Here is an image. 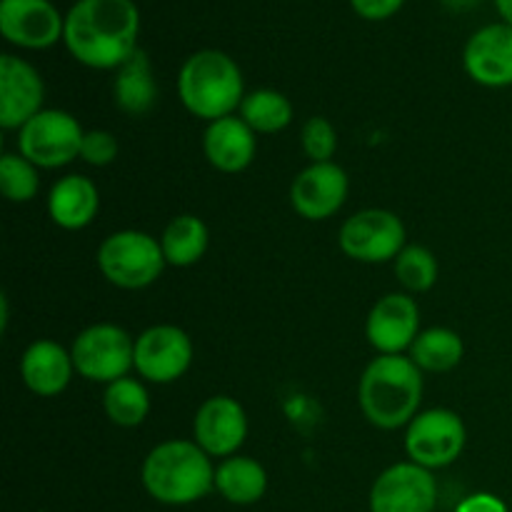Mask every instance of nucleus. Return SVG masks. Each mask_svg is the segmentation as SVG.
Here are the masks:
<instances>
[{
	"label": "nucleus",
	"mask_w": 512,
	"mask_h": 512,
	"mask_svg": "<svg viewBox=\"0 0 512 512\" xmlns=\"http://www.w3.org/2000/svg\"><path fill=\"white\" fill-rule=\"evenodd\" d=\"M215 490L233 505H253L268 490V473L255 458L233 455L215 468Z\"/></svg>",
	"instance_id": "obj_22"
},
{
	"label": "nucleus",
	"mask_w": 512,
	"mask_h": 512,
	"mask_svg": "<svg viewBox=\"0 0 512 512\" xmlns=\"http://www.w3.org/2000/svg\"><path fill=\"white\" fill-rule=\"evenodd\" d=\"M118 138L108 130H88L80 148V160H85L93 168H105L118 158Z\"/></svg>",
	"instance_id": "obj_30"
},
{
	"label": "nucleus",
	"mask_w": 512,
	"mask_h": 512,
	"mask_svg": "<svg viewBox=\"0 0 512 512\" xmlns=\"http://www.w3.org/2000/svg\"><path fill=\"white\" fill-rule=\"evenodd\" d=\"M465 355L463 338L450 328H428L415 338L408 358L425 373H448Z\"/></svg>",
	"instance_id": "obj_24"
},
{
	"label": "nucleus",
	"mask_w": 512,
	"mask_h": 512,
	"mask_svg": "<svg viewBox=\"0 0 512 512\" xmlns=\"http://www.w3.org/2000/svg\"><path fill=\"white\" fill-rule=\"evenodd\" d=\"M113 100L125 115L143 118L155 108L158 100V85H155L153 63H150L145 50H135L133 58L125 60L115 70L113 80Z\"/></svg>",
	"instance_id": "obj_21"
},
{
	"label": "nucleus",
	"mask_w": 512,
	"mask_h": 512,
	"mask_svg": "<svg viewBox=\"0 0 512 512\" xmlns=\"http://www.w3.org/2000/svg\"><path fill=\"white\" fill-rule=\"evenodd\" d=\"M258 140L240 115H228L208 123L203 135V153L220 173H243L255 160Z\"/></svg>",
	"instance_id": "obj_18"
},
{
	"label": "nucleus",
	"mask_w": 512,
	"mask_h": 512,
	"mask_svg": "<svg viewBox=\"0 0 512 512\" xmlns=\"http://www.w3.org/2000/svg\"><path fill=\"white\" fill-rule=\"evenodd\" d=\"M0 190L10 203H30L40 190L38 165L20 153H5L0 158Z\"/></svg>",
	"instance_id": "obj_28"
},
{
	"label": "nucleus",
	"mask_w": 512,
	"mask_h": 512,
	"mask_svg": "<svg viewBox=\"0 0 512 512\" xmlns=\"http://www.w3.org/2000/svg\"><path fill=\"white\" fill-rule=\"evenodd\" d=\"M365 335L378 355H403L420 335L418 303L405 293L383 295L368 313Z\"/></svg>",
	"instance_id": "obj_16"
},
{
	"label": "nucleus",
	"mask_w": 512,
	"mask_h": 512,
	"mask_svg": "<svg viewBox=\"0 0 512 512\" xmlns=\"http://www.w3.org/2000/svg\"><path fill=\"white\" fill-rule=\"evenodd\" d=\"M210 233L208 225L198 218V215H178L170 220L160 238V248H163L165 263L173 268H190L198 260H203L205 250H208Z\"/></svg>",
	"instance_id": "obj_23"
},
{
	"label": "nucleus",
	"mask_w": 512,
	"mask_h": 512,
	"mask_svg": "<svg viewBox=\"0 0 512 512\" xmlns=\"http://www.w3.org/2000/svg\"><path fill=\"white\" fill-rule=\"evenodd\" d=\"M45 85L38 70L18 55H0V128L20 130L40 113Z\"/></svg>",
	"instance_id": "obj_15"
},
{
	"label": "nucleus",
	"mask_w": 512,
	"mask_h": 512,
	"mask_svg": "<svg viewBox=\"0 0 512 512\" xmlns=\"http://www.w3.org/2000/svg\"><path fill=\"white\" fill-rule=\"evenodd\" d=\"M438 480L433 470L395 463L378 475L370 490V512H435Z\"/></svg>",
	"instance_id": "obj_10"
},
{
	"label": "nucleus",
	"mask_w": 512,
	"mask_h": 512,
	"mask_svg": "<svg viewBox=\"0 0 512 512\" xmlns=\"http://www.w3.org/2000/svg\"><path fill=\"white\" fill-rule=\"evenodd\" d=\"M248 438V415L230 395H213L198 408L193 440L210 458H233Z\"/></svg>",
	"instance_id": "obj_14"
},
{
	"label": "nucleus",
	"mask_w": 512,
	"mask_h": 512,
	"mask_svg": "<svg viewBox=\"0 0 512 512\" xmlns=\"http://www.w3.org/2000/svg\"><path fill=\"white\" fill-rule=\"evenodd\" d=\"M393 263L398 283L408 293H428L438 280V260L425 245H405Z\"/></svg>",
	"instance_id": "obj_27"
},
{
	"label": "nucleus",
	"mask_w": 512,
	"mask_h": 512,
	"mask_svg": "<svg viewBox=\"0 0 512 512\" xmlns=\"http://www.w3.org/2000/svg\"><path fill=\"white\" fill-rule=\"evenodd\" d=\"M140 480L158 503L190 505L215 490V468L195 440H165L145 455Z\"/></svg>",
	"instance_id": "obj_3"
},
{
	"label": "nucleus",
	"mask_w": 512,
	"mask_h": 512,
	"mask_svg": "<svg viewBox=\"0 0 512 512\" xmlns=\"http://www.w3.org/2000/svg\"><path fill=\"white\" fill-rule=\"evenodd\" d=\"M455 512H508V505L493 493H475L465 498Z\"/></svg>",
	"instance_id": "obj_32"
},
{
	"label": "nucleus",
	"mask_w": 512,
	"mask_h": 512,
	"mask_svg": "<svg viewBox=\"0 0 512 512\" xmlns=\"http://www.w3.org/2000/svg\"><path fill=\"white\" fill-rule=\"evenodd\" d=\"M75 373L73 355L55 340H35L20 358V378L30 393L55 398L70 385Z\"/></svg>",
	"instance_id": "obj_19"
},
{
	"label": "nucleus",
	"mask_w": 512,
	"mask_h": 512,
	"mask_svg": "<svg viewBox=\"0 0 512 512\" xmlns=\"http://www.w3.org/2000/svg\"><path fill=\"white\" fill-rule=\"evenodd\" d=\"M178 98L195 118L208 123L228 118L245 98L243 73L223 50H198L180 65Z\"/></svg>",
	"instance_id": "obj_4"
},
{
	"label": "nucleus",
	"mask_w": 512,
	"mask_h": 512,
	"mask_svg": "<svg viewBox=\"0 0 512 512\" xmlns=\"http://www.w3.org/2000/svg\"><path fill=\"white\" fill-rule=\"evenodd\" d=\"M138 35L133 0H75L65 13V48L88 68L118 70L138 50Z\"/></svg>",
	"instance_id": "obj_1"
},
{
	"label": "nucleus",
	"mask_w": 512,
	"mask_h": 512,
	"mask_svg": "<svg viewBox=\"0 0 512 512\" xmlns=\"http://www.w3.org/2000/svg\"><path fill=\"white\" fill-rule=\"evenodd\" d=\"M450 10H470L478 5V0H443Z\"/></svg>",
	"instance_id": "obj_34"
},
{
	"label": "nucleus",
	"mask_w": 512,
	"mask_h": 512,
	"mask_svg": "<svg viewBox=\"0 0 512 512\" xmlns=\"http://www.w3.org/2000/svg\"><path fill=\"white\" fill-rule=\"evenodd\" d=\"M100 210V193L85 175H65L50 188L48 215L58 228L83 230Z\"/></svg>",
	"instance_id": "obj_20"
},
{
	"label": "nucleus",
	"mask_w": 512,
	"mask_h": 512,
	"mask_svg": "<svg viewBox=\"0 0 512 512\" xmlns=\"http://www.w3.org/2000/svg\"><path fill=\"white\" fill-rule=\"evenodd\" d=\"M468 443V430L455 410L433 408L423 410L405 430V453L410 463L428 470L448 468L463 455Z\"/></svg>",
	"instance_id": "obj_8"
},
{
	"label": "nucleus",
	"mask_w": 512,
	"mask_h": 512,
	"mask_svg": "<svg viewBox=\"0 0 512 512\" xmlns=\"http://www.w3.org/2000/svg\"><path fill=\"white\" fill-rule=\"evenodd\" d=\"M70 355L80 378L110 385L135 368V340L120 325L98 323L75 338Z\"/></svg>",
	"instance_id": "obj_6"
},
{
	"label": "nucleus",
	"mask_w": 512,
	"mask_h": 512,
	"mask_svg": "<svg viewBox=\"0 0 512 512\" xmlns=\"http://www.w3.org/2000/svg\"><path fill=\"white\" fill-rule=\"evenodd\" d=\"M495 8H498L503 23L512 25V0H495Z\"/></svg>",
	"instance_id": "obj_33"
},
{
	"label": "nucleus",
	"mask_w": 512,
	"mask_h": 512,
	"mask_svg": "<svg viewBox=\"0 0 512 512\" xmlns=\"http://www.w3.org/2000/svg\"><path fill=\"white\" fill-rule=\"evenodd\" d=\"M103 410L113 425L138 428L140 423H145L150 413V395L140 380L125 375V378L105 385Z\"/></svg>",
	"instance_id": "obj_25"
},
{
	"label": "nucleus",
	"mask_w": 512,
	"mask_h": 512,
	"mask_svg": "<svg viewBox=\"0 0 512 512\" xmlns=\"http://www.w3.org/2000/svg\"><path fill=\"white\" fill-rule=\"evenodd\" d=\"M350 193L348 173L338 163H310L290 185V205L305 220H328L345 205Z\"/></svg>",
	"instance_id": "obj_13"
},
{
	"label": "nucleus",
	"mask_w": 512,
	"mask_h": 512,
	"mask_svg": "<svg viewBox=\"0 0 512 512\" xmlns=\"http://www.w3.org/2000/svg\"><path fill=\"white\" fill-rule=\"evenodd\" d=\"M300 143H303L310 163H333V155L338 150V133H335L333 123L328 118L315 115V118L305 120Z\"/></svg>",
	"instance_id": "obj_29"
},
{
	"label": "nucleus",
	"mask_w": 512,
	"mask_h": 512,
	"mask_svg": "<svg viewBox=\"0 0 512 512\" xmlns=\"http://www.w3.org/2000/svg\"><path fill=\"white\" fill-rule=\"evenodd\" d=\"M240 118L250 125L253 133H280L293 123V105L278 90L260 88L245 95L240 103Z\"/></svg>",
	"instance_id": "obj_26"
},
{
	"label": "nucleus",
	"mask_w": 512,
	"mask_h": 512,
	"mask_svg": "<svg viewBox=\"0 0 512 512\" xmlns=\"http://www.w3.org/2000/svg\"><path fill=\"white\" fill-rule=\"evenodd\" d=\"M340 250L358 263H388L405 248V225L395 213L368 208L350 215L340 228Z\"/></svg>",
	"instance_id": "obj_9"
},
{
	"label": "nucleus",
	"mask_w": 512,
	"mask_h": 512,
	"mask_svg": "<svg viewBox=\"0 0 512 512\" xmlns=\"http://www.w3.org/2000/svg\"><path fill=\"white\" fill-rule=\"evenodd\" d=\"M405 5V0H350V8L365 20H388Z\"/></svg>",
	"instance_id": "obj_31"
},
{
	"label": "nucleus",
	"mask_w": 512,
	"mask_h": 512,
	"mask_svg": "<svg viewBox=\"0 0 512 512\" xmlns=\"http://www.w3.org/2000/svg\"><path fill=\"white\" fill-rule=\"evenodd\" d=\"M358 403L375 428H408L423 403V370L405 355H378L360 378Z\"/></svg>",
	"instance_id": "obj_2"
},
{
	"label": "nucleus",
	"mask_w": 512,
	"mask_h": 512,
	"mask_svg": "<svg viewBox=\"0 0 512 512\" xmlns=\"http://www.w3.org/2000/svg\"><path fill=\"white\" fill-rule=\"evenodd\" d=\"M85 130L65 110H40L18 130V153L38 168L55 170L80 158Z\"/></svg>",
	"instance_id": "obj_7"
},
{
	"label": "nucleus",
	"mask_w": 512,
	"mask_h": 512,
	"mask_svg": "<svg viewBox=\"0 0 512 512\" xmlns=\"http://www.w3.org/2000/svg\"><path fill=\"white\" fill-rule=\"evenodd\" d=\"M193 363V340L178 325H153L135 340V370L158 385L183 378Z\"/></svg>",
	"instance_id": "obj_11"
},
{
	"label": "nucleus",
	"mask_w": 512,
	"mask_h": 512,
	"mask_svg": "<svg viewBox=\"0 0 512 512\" xmlns=\"http://www.w3.org/2000/svg\"><path fill=\"white\" fill-rule=\"evenodd\" d=\"M160 240L143 230L110 233L98 248V268L110 285L120 290H143L165 270Z\"/></svg>",
	"instance_id": "obj_5"
},
{
	"label": "nucleus",
	"mask_w": 512,
	"mask_h": 512,
	"mask_svg": "<svg viewBox=\"0 0 512 512\" xmlns=\"http://www.w3.org/2000/svg\"><path fill=\"white\" fill-rule=\"evenodd\" d=\"M0 33L25 50L53 48L65 33V18L50 0H0Z\"/></svg>",
	"instance_id": "obj_12"
},
{
	"label": "nucleus",
	"mask_w": 512,
	"mask_h": 512,
	"mask_svg": "<svg viewBox=\"0 0 512 512\" xmlns=\"http://www.w3.org/2000/svg\"><path fill=\"white\" fill-rule=\"evenodd\" d=\"M465 73L485 88L512 85V25L490 23L475 30L463 50Z\"/></svg>",
	"instance_id": "obj_17"
}]
</instances>
